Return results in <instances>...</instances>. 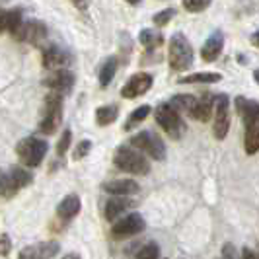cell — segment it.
Instances as JSON below:
<instances>
[{
    "instance_id": "6da1fadb",
    "label": "cell",
    "mask_w": 259,
    "mask_h": 259,
    "mask_svg": "<svg viewBox=\"0 0 259 259\" xmlns=\"http://www.w3.org/2000/svg\"><path fill=\"white\" fill-rule=\"evenodd\" d=\"M49 150L47 141L39 139V137H26L16 144V154L20 158V164L26 168H37L41 162L45 160Z\"/></svg>"
},
{
    "instance_id": "603a6c76",
    "label": "cell",
    "mask_w": 259,
    "mask_h": 259,
    "mask_svg": "<svg viewBox=\"0 0 259 259\" xmlns=\"http://www.w3.org/2000/svg\"><path fill=\"white\" fill-rule=\"evenodd\" d=\"M117 115H119V107L117 105H102V107L96 109V123L100 127H107V125H111L115 121Z\"/></svg>"
},
{
    "instance_id": "8fae6325",
    "label": "cell",
    "mask_w": 259,
    "mask_h": 259,
    "mask_svg": "<svg viewBox=\"0 0 259 259\" xmlns=\"http://www.w3.org/2000/svg\"><path fill=\"white\" fill-rule=\"evenodd\" d=\"M76 78L70 70L61 68V70H51L49 76L43 80V84L47 88H51V92H59V94H70V90L74 88Z\"/></svg>"
},
{
    "instance_id": "5bb4252c",
    "label": "cell",
    "mask_w": 259,
    "mask_h": 259,
    "mask_svg": "<svg viewBox=\"0 0 259 259\" xmlns=\"http://www.w3.org/2000/svg\"><path fill=\"white\" fill-rule=\"evenodd\" d=\"M222 47H224V35H222V31H214V33L205 41V45H203V49H201L203 61H205V63L217 61V59L221 57Z\"/></svg>"
},
{
    "instance_id": "e0dca14e",
    "label": "cell",
    "mask_w": 259,
    "mask_h": 259,
    "mask_svg": "<svg viewBox=\"0 0 259 259\" xmlns=\"http://www.w3.org/2000/svg\"><path fill=\"white\" fill-rule=\"evenodd\" d=\"M236 109L242 115L246 127L259 119V102H255V100H247V98L240 96V98H236Z\"/></svg>"
},
{
    "instance_id": "7bdbcfd3",
    "label": "cell",
    "mask_w": 259,
    "mask_h": 259,
    "mask_svg": "<svg viewBox=\"0 0 259 259\" xmlns=\"http://www.w3.org/2000/svg\"><path fill=\"white\" fill-rule=\"evenodd\" d=\"M129 4H133V6H137V4H141V0H127Z\"/></svg>"
},
{
    "instance_id": "b9f144b4",
    "label": "cell",
    "mask_w": 259,
    "mask_h": 259,
    "mask_svg": "<svg viewBox=\"0 0 259 259\" xmlns=\"http://www.w3.org/2000/svg\"><path fill=\"white\" fill-rule=\"evenodd\" d=\"M253 80L259 84V70H255V72H253Z\"/></svg>"
},
{
    "instance_id": "d4e9b609",
    "label": "cell",
    "mask_w": 259,
    "mask_h": 259,
    "mask_svg": "<svg viewBox=\"0 0 259 259\" xmlns=\"http://www.w3.org/2000/svg\"><path fill=\"white\" fill-rule=\"evenodd\" d=\"M182 84H214V82H221V74L217 72H195L189 76L180 78Z\"/></svg>"
},
{
    "instance_id": "f35d334b",
    "label": "cell",
    "mask_w": 259,
    "mask_h": 259,
    "mask_svg": "<svg viewBox=\"0 0 259 259\" xmlns=\"http://www.w3.org/2000/svg\"><path fill=\"white\" fill-rule=\"evenodd\" d=\"M76 8H80V10H86L88 8V4H90V0H70Z\"/></svg>"
},
{
    "instance_id": "44dd1931",
    "label": "cell",
    "mask_w": 259,
    "mask_h": 259,
    "mask_svg": "<svg viewBox=\"0 0 259 259\" xmlns=\"http://www.w3.org/2000/svg\"><path fill=\"white\" fill-rule=\"evenodd\" d=\"M244 146H246V152L249 156L255 154V152H259V119L246 127V139H244Z\"/></svg>"
},
{
    "instance_id": "8992f818",
    "label": "cell",
    "mask_w": 259,
    "mask_h": 259,
    "mask_svg": "<svg viewBox=\"0 0 259 259\" xmlns=\"http://www.w3.org/2000/svg\"><path fill=\"white\" fill-rule=\"evenodd\" d=\"M131 146L146 152V154L150 156V158H154V160H164L166 158V144L152 131H141V133H137L131 139Z\"/></svg>"
},
{
    "instance_id": "cb8c5ba5",
    "label": "cell",
    "mask_w": 259,
    "mask_h": 259,
    "mask_svg": "<svg viewBox=\"0 0 259 259\" xmlns=\"http://www.w3.org/2000/svg\"><path fill=\"white\" fill-rule=\"evenodd\" d=\"M115 70H117V59L115 57H109L104 65H102L100 72H98L100 86H102V88H107V86H109V82H111L113 76H115Z\"/></svg>"
},
{
    "instance_id": "f1b7e54d",
    "label": "cell",
    "mask_w": 259,
    "mask_h": 259,
    "mask_svg": "<svg viewBox=\"0 0 259 259\" xmlns=\"http://www.w3.org/2000/svg\"><path fill=\"white\" fill-rule=\"evenodd\" d=\"M16 193H18V189L10 180V174L0 169V197H12Z\"/></svg>"
},
{
    "instance_id": "2e32d148",
    "label": "cell",
    "mask_w": 259,
    "mask_h": 259,
    "mask_svg": "<svg viewBox=\"0 0 259 259\" xmlns=\"http://www.w3.org/2000/svg\"><path fill=\"white\" fill-rule=\"evenodd\" d=\"M102 189L109 195H123V197H129V195L141 191L139 183L133 182V180H111V182H105L102 185Z\"/></svg>"
},
{
    "instance_id": "ab89813d",
    "label": "cell",
    "mask_w": 259,
    "mask_h": 259,
    "mask_svg": "<svg viewBox=\"0 0 259 259\" xmlns=\"http://www.w3.org/2000/svg\"><path fill=\"white\" fill-rule=\"evenodd\" d=\"M251 45H255V47H259V31H255V33L251 35Z\"/></svg>"
},
{
    "instance_id": "4fadbf2b",
    "label": "cell",
    "mask_w": 259,
    "mask_h": 259,
    "mask_svg": "<svg viewBox=\"0 0 259 259\" xmlns=\"http://www.w3.org/2000/svg\"><path fill=\"white\" fill-rule=\"evenodd\" d=\"M68 61H70L68 53L65 49H61L59 45L51 43V45H47L43 49V66L47 70H61V68H65L68 65Z\"/></svg>"
},
{
    "instance_id": "9c48e42d",
    "label": "cell",
    "mask_w": 259,
    "mask_h": 259,
    "mask_svg": "<svg viewBox=\"0 0 259 259\" xmlns=\"http://www.w3.org/2000/svg\"><path fill=\"white\" fill-rule=\"evenodd\" d=\"M152 74H148V72H139V74H135V76H131L127 80V84L123 86V90H121V96L125 98V100H135V98H139V96H143L146 92L152 88Z\"/></svg>"
},
{
    "instance_id": "60d3db41",
    "label": "cell",
    "mask_w": 259,
    "mask_h": 259,
    "mask_svg": "<svg viewBox=\"0 0 259 259\" xmlns=\"http://www.w3.org/2000/svg\"><path fill=\"white\" fill-rule=\"evenodd\" d=\"M63 259H80V255H78V253H66Z\"/></svg>"
},
{
    "instance_id": "836d02e7",
    "label": "cell",
    "mask_w": 259,
    "mask_h": 259,
    "mask_svg": "<svg viewBox=\"0 0 259 259\" xmlns=\"http://www.w3.org/2000/svg\"><path fill=\"white\" fill-rule=\"evenodd\" d=\"M90 148H92L90 141H80V143H78V146H76V150H74V154H72V158H74V160H80V158L88 156Z\"/></svg>"
},
{
    "instance_id": "5b68a950",
    "label": "cell",
    "mask_w": 259,
    "mask_h": 259,
    "mask_svg": "<svg viewBox=\"0 0 259 259\" xmlns=\"http://www.w3.org/2000/svg\"><path fill=\"white\" fill-rule=\"evenodd\" d=\"M154 117H156V123L171 139H182L183 135H185V131H187V125H185V121L180 115V111L171 104L158 105L154 109Z\"/></svg>"
},
{
    "instance_id": "7a4b0ae2",
    "label": "cell",
    "mask_w": 259,
    "mask_h": 259,
    "mask_svg": "<svg viewBox=\"0 0 259 259\" xmlns=\"http://www.w3.org/2000/svg\"><path fill=\"white\" fill-rule=\"evenodd\" d=\"M61 123H63V94L51 92L45 98L43 115H41L37 129L43 135H53L55 131L61 127Z\"/></svg>"
},
{
    "instance_id": "d6986e66",
    "label": "cell",
    "mask_w": 259,
    "mask_h": 259,
    "mask_svg": "<svg viewBox=\"0 0 259 259\" xmlns=\"http://www.w3.org/2000/svg\"><path fill=\"white\" fill-rule=\"evenodd\" d=\"M212 107H214V96L205 94L203 98H199V102H197V105H195L193 113H191V119H197V121L205 123V121L210 119Z\"/></svg>"
},
{
    "instance_id": "4316f807",
    "label": "cell",
    "mask_w": 259,
    "mask_h": 259,
    "mask_svg": "<svg viewBox=\"0 0 259 259\" xmlns=\"http://www.w3.org/2000/svg\"><path fill=\"white\" fill-rule=\"evenodd\" d=\"M150 105H141V107H137L133 113L129 115V119H127V123H125V127L123 129L125 131H131L133 127H137V125H141L146 117L150 115Z\"/></svg>"
},
{
    "instance_id": "e575fe53",
    "label": "cell",
    "mask_w": 259,
    "mask_h": 259,
    "mask_svg": "<svg viewBox=\"0 0 259 259\" xmlns=\"http://www.w3.org/2000/svg\"><path fill=\"white\" fill-rule=\"evenodd\" d=\"M222 259H240L238 249L234 247V244H226V246L222 247Z\"/></svg>"
},
{
    "instance_id": "7402d4cb",
    "label": "cell",
    "mask_w": 259,
    "mask_h": 259,
    "mask_svg": "<svg viewBox=\"0 0 259 259\" xmlns=\"http://www.w3.org/2000/svg\"><path fill=\"white\" fill-rule=\"evenodd\" d=\"M8 174H10V180H12V183L16 185V189H18V191H20L22 187L29 185L31 180H33L31 171H29L26 166H14V168L8 169Z\"/></svg>"
},
{
    "instance_id": "4dcf8cb0",
    "label": "cell",
    "mask_w": 259,
    "mask_h": 259,
    "mask_svg": "<svg viewBox=\"0 0 259 259\" xmlns=\"http://www.w3.org/2000/svg\"><path fill=\"white\" fill-rule=\"evenodd\" d=\"M212 0H183V8L187 12H203L210 6Z\"/></svg>"
},
{
    "instance_id": "ffe728a7",
    "label": "cell",
    "mask_w": 259,
    "mask_h": 259,
    "mask_svg": "<svg viewBox=\"0 0 259 259\" xmlns=\"http://www.w3.org/2000/svg\"><path fill=\"white\" fill-rule=\"evenodd\" d=\"M197 102H199V98H195V96H191V94H178V96H174V98H171V102H169V104L174 105L180 113H187V115L191 117Z\"/></svg>"
},
{
    "instance_id": "1f68e13d",
    "label": "cell",
    "mask_w": 259,
    "mask_h": 259,
    "mask_svg": "<svg viewBox=\"0 0 259 259\" xmlns=\"http://www.w3.org/2000/svg\"><path fill=\"white\" fill-rule=\"evenodd\" d=\"M176 16V10L174 8H166V10H162V12L154 14V18H152V22H154V26L162 27V26H168L169 20Z\"/></svg>"
},
{
    "instance_id": "8d00e7d4",
    "label": "cell",
    "mask_w": 259,
    "mask_h": 259,
    "mask_svg": "<svg viewBox=\"0 0 259 259\" xmlns=\"http://www.w3.org/2000/svg\"><path fill=\"white\" fill-rule=\"evenodd\" d=\"M242 259H259V255L255 251H251L249 247H244L242 249Z\"/></svg>"
},
{
    "instance_id": "d590c367",
    "label": "cell",
    "mask_w": 259,
    "mask_h": 259,
    "mask_svg": "<svg viewBox=\"0 0 259 259\" xmlns=\"http://www.w3.org/2000/svg\"><path fill=\"white\" fill-rule=\"evenodd\" d=\"M10 251V240L8 236H0V255H6Z\"/></svg>"
},
{
    "instance_id": "3957f363",
    "label": "cell",
    "mask_w": 259,
    "mask_h": 259,
    "mask_svg": "<svg viewBox=\"0 0 259 259\" xmlns=\"http://www.w3.org/2000/svg\"><path fill=\"white\" fill-rule=\"evenodd\" d=\"M168 61L171 70H187L193 65V47L183 33H174L169 39Z\"/></svg>"
},
{
    "instance_id": "ba28073f",
    "label": "cell",
    "mask_w": 259,
    "mask_h": 259,
    "mask_svg": "<svg viewBox=\"0 0 259 259\" xmlns=\"http://www.w3.org/2000/svg\"><path fill=\"white\" fill-rule=\"evenodd\" d=\"M144 226H146V222H144V219L139 214V212H129L127 217L119 219V221L113 224L111 236L117 238V240H121V238H129V236H137V234L143 232Z\"/></svg>"
},
{
    "instance_id": "7c38bea8",
    "label": "cell",
    "mask_w": 259,
    "mask_h": 259,
    "mask_svg": "<svg viewBox=\"0 0 259 259\" xmlns=\"http://www.w3.org/2000/svg\"><path fill=\"white\" fill-rule=\"evenodd\" d=\"M61 246L57 242H39V244H31V246L24 247L20 251L18 259H51L59 253Z\"/></svg>"
},
{
    "instance_id": "83f0119b",
    "label": "cell",
    "mask_w": 259,
    "mask_h": 259,
    "mask_svg": "<svg viewBox=\"0 0 259 259\" xmlns=\"http://www.w3.org/2000/svg\"><path fill=\"white\" fill-rule=\"evenodd\" d=\"M22 24H24V20H22V12H20L18 8L8 10V14H6V31H10L12 35H16V31L20 29Z\"/></svg>"
},
{
    "instance_id": "277c9868",
    "label": "cell",
    "mask_w": 259,
    "mask_h": 259,
    "mask_svg": "<svg viewBox=\"0 0 259 259\" xmlns=\"http://www.w3.org/2000/svg\"><path fill=\"white\" fill-rule=\"evenodd\" d=\"M113 164L121 171H127L133 176H146L150 171L148 160L139 150H133L131 146H119L113 156Z\"/></svg>"
},
{
    "instance_id": "d6a6232c",
    "label": "cell",
    "mask_w": 259,
    "mask_h": 259,
    "mask_svg": "<svg viewBox=\"0 0 259 259\" xmlns=\"http://www.w3.org/2000/svg\"><path fill=\"white\" fill-rule=\"evenodd\" d=\"M70 143H72V133H70V129H66L65 133L61 135L59 143H57V156H65Z\"/></svg>"
},
{
    "instance_id": "484cf974",
    "label": "cell",
    "mask_w": 259,
    "mask_h": 259,
    "mask_svg": "<svg viewBox=\"0 0 259 259\" xmlns=\"http://www.w3.org/2000/svg\"><path fill=\"white\" fill-rule=\"evenodd\" d=\"M139 41L143 43V47H146L148 51H152V49L160 47V45L164 43V37H162V33L156 31V29H143L141 35H139Z\"/></svg>"
},
{
    "instance_id": "52a82bcc",
    "label": "cell",
    "mask_w": 259,
    "mask_h": 259,
    "mask_svg": "<svg viewBox=\"0 0 259 259\" xmlns=\"http://www.w3.org/2000/svg\"><path fill=\"white\" fill-rule=\"evenodd\" d=\"M228 96L219 94L214 96V123H212V131L214 137L222 141L226 139L228 131H230V109H228Z\"/></svg>"
},
{
    "instance_id": "9a60e30c",
    "label": "cell",
    "mask_w": 259,
    "mask_h": 259,
    "mask_svg": "<svg viewBox=\"0 0 259 259\" xmlns=\"http://www.w3.org/2000/svg\"><path fill=\"white\" fill-rule=\"evenodd\" d=\"M137 201H133L129 197H123V195H111V199L105 203V219L107 221H113L117 219L121 212L129 210L131 207H135Z\"/></svg>"
},
{
    "instance_id": "ac0fdd59",
    "label": "cell",
    "mask_w": 259,
    "mask_h": 259,
    "mask_svg": "<svg viewBox=\"0 0 259 259\" xmlns=\"http://www.w3.org/2000/svg\"><path fill=\"white\" fill-rule=\"evenodd\" d=\"M80 212V199L76 195H66L65 199L57 205V214L63 221H70Z\"/></svg>"
},
{
    "instance_id": "f546056e",
    "label": "cell",
    "mask_w": 259,
    "mask_h": 259,
    "mask_svg": "<svg viewBox=\"0 0 259 259\" xmlns=\"http://www.w3.org/2000/svg\"><path fill=\"white\" fill-rule=\"evenodd\" d=\"M158 257H160V247H158V244H154V242L144 244V246L141 247V251L135 255V259H158Z\"/></svg>"
},
{
    "instance_id": "74e56055",
    "label": "cell",
    "mask_w": 259,
    "mask_h": 259,
    "mask_svg": "<svg viewBox=\"0 0 259 259\" xmlns=\"http://www.w3.org/2000/svg\"><path fill=\"white\" fill-rule=\"evenodd\" d=\"M6 14H8V10H2L0 8V33L6 31Z\"/></svg>"
},
{
    "instance_id": "30bf717a",
    "label": "cell",
    "mask_w": 259,
    "mask_h": 259,
    "mask_svg": "<svg viewBox=\"0 0 259 259\" xmlns=\"http://www.w3.org/2000/svg\"><path fill=\"white\" fill-rule=\"evenodd\" d=\"M14 37L18 39V41H27L31 45H41L47 39V27H45L43 22H35V20L24 22L20 26V29L16 31Z\"/></svg>"
}]
</instances>
